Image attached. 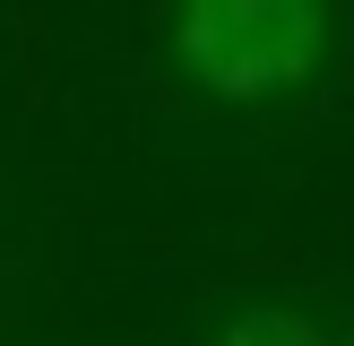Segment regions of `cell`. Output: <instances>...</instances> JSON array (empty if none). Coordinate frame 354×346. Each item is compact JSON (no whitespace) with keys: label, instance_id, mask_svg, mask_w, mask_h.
Listing matches in <instances>:
<instances>
[{"label":"cell","instance_id":"7a4b0ae2","mask_svg":"<svg viewBox=\"0 0 354 346\" xmlns=\"http://www.w3.org/2000/svg\"><path fill=\"white\" fill-rule=\"evenodd\" d=\"M216 346H328V338H320V320H303V311H286V303H251V311L225 320Z\"/></svg>","mask_w":354,"mask_h":346},{"label":"cell","instance_id":"6da1fadb","mask_svg":"<svg viewBox=\"0 0 354 346\" xmlns=\"http://www.w3.org/2000/svg\"><path fill=\"white\" fill-rule=\"evenodd\" d=\"M320 44H328V9H311V0H207V9L173 17L182 69L225 104H251V95L311 78Z\"/></svg>","mask_w":354,"mask_h":346}]
</instances>
